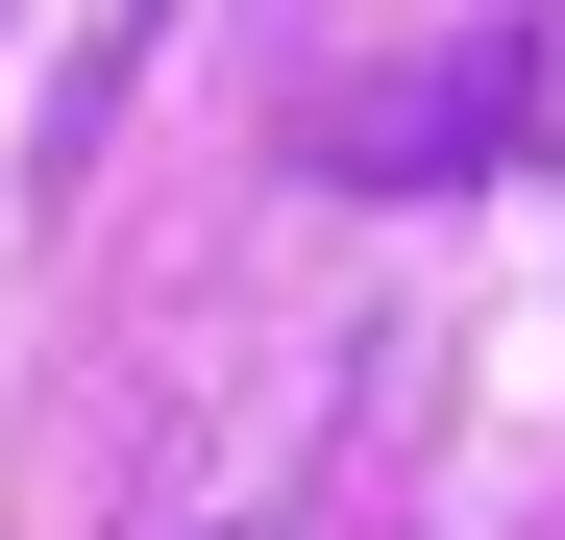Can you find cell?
Returning <instances> with one entry per match:
<instances>
[{
	"mask_svg": "<svg viewBox=\"0 0 565 540\" xmlns=\"http://www.w3.org/2000/svg\"><path fill=\"white\" fill-rule=\"evenodd\" d=\"M492 123H541V50H443V74H394V99L344 123V172H369V197H443V172H492Z\"/></svg>",
	"mask_w": 565,
	"mask_h": 540,
	"instance_id": "6da1fadb",
	"label": "cell"
}]
</instances>
